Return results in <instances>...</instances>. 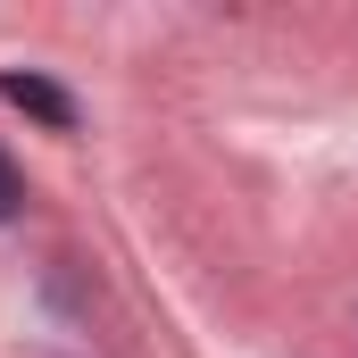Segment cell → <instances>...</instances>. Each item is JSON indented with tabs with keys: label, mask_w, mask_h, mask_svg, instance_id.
Wrapping results in <instances>:
<instances>
[{
	"label": "cell",
	"mask_w": 358,
	"mask_h": 358,
	"mask_svg": "<svg viewBox=\"0 0 358 358\" xmlns=\"http://www.w3.org/2000/svg\"><path fill=\"white\" fill-rule=\"evenodd\" d=\"M0 100H17L25 117H42L50 134H67V125H76V100L50 84V76H25V67H8V76H0Z\"/></svg>",
	"instance_id": "6da1fadb"
},
{
	"label": "cell",
	"mask_w": 358,
	"mask_h": 358,
	"mask_svg": "<svg viewBox=\"0 0 358 358\" xmlns=\"http://www.w3.org/2000/svg\"><path fill=\"white\" fill-rule=\"evenodd\" d=\"M17 208H25V176H17V159L0 150V225H8Z\"/></svg>",
	"instance_id": "7a4b0ae2"
}]
</instances>
